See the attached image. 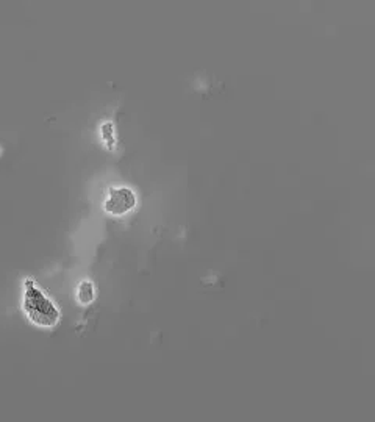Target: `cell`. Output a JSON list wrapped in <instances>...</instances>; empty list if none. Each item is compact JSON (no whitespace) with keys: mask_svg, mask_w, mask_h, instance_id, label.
<instances>
[{"mask_svg":"<svg viewBox=\"0 0 375 422\" xmlns=\"http://www.w3.org/2000/svg\"><path fill=\"white\" fill-rule=\"evenodd\" d=\"M136 205V194L133 189L127 187L109 188L108 196L104 202V210L112 216H122V214L133 210Z\"/></svg>","mask_w":375,"mask_h":422,"instance_id":"obj_2","label":"cell"},{"mask_svg":"<svg viewBox=\"0 0 375 422\" xmlns=\"http://www.w3.org/2000/svg\"><path fill=\"white\" fill-rule=\"evenodd\" d=\"M95 298V290H94V285L91 281L83 280L82 283L78 285L77 288V299L80 303H83V305H88V303H91Z\"/></svg>","mask_w":375,"mask_h":422,"instance_id":"obj_3","label":"cell"},{"mask_svg":"<svg viewBox=\"0 0 375 422\" xmlns=\"http://www.w3.org/2000/svg\"><path fill=\"white\" fill-rule=\"evenodd\" d=\"M24 312L32 324L38 327H55L60 321V310L44 294L32 279L24 281Z\"/></svg>","mask_w":375,"mask_h":422,"instance_id":"obj_1","label":"cell"},{"mask_svg":"<svg viewBox=\"0 0 375 422\" xmlns=\"http://www.w3.org/2000/svg\"><path fill=\"white\" fill-rule=\"evenodd\" d=\"M112 129L113 127H112V124H109V122H107L104 127H102V133H104V141H105V144H107V147H109V149H112L113 144H114V138L112 136V133H108Z\"/></svg>","mask_w":375,"mask_h":422,"instance_id":"obj_4","label":"cell"}]
</instances>
